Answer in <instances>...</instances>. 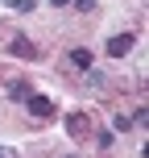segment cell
<instances>
[{
    "mask_svg": "<svg viewBox=\"0 0 149 158\" xmlns=\"http://www.w3.org/2000/svg\"><path fill=\"white\" fill-rule=\"evenodd\" d=\"M133 46H137V38H133V33H116V38L108 42V54H112V58H124Z\"/></svg>",
    "mask_w": 149,
    "mask_h": 158,
    "instance_id": "6da1fadb",
    "label": "cell"
},
{
    "mask_svg": "<svg viewBox=\"0 0 149 158\" xmlns=\"http://www.w3.org/2000/svg\"><path fill=\"white\" fill-rule=\"evenodd\" d=\"M25 104H29V112H33V117H41V121L54 117V100H50V96H29Z\"/></svg>",
    "mask_w": 149,
    "mask_h": 158,
    "instance_id": "7a4b0ae2",
    "label": "cell"
},
{
    "mask_svg": "<svg viewBox=\"0 0 149 158\" xmlns=\"http://www.w3.org/2000/svg\"><path fill=\"white\" fill-rule=\"evenodd\" d=\"M29 79H13V83H8V100H29Z\"/></svg>",
    "mask_w": 149,
    "mask_h": 158,
    "instance_id": "3957f363",
    "label": "cell"
},
{
    "mask_svg": "<svg viewBox=\"0 0 149 158\" xmlns=\"http://www.w3.org/2000/svg\"><path fill=\"white\" fill-rule=\"evenodd\" d=\"M8 50H13V54H21V58H37V50H33L29 38H13V46H8Z\"/></svg>",
    "mask_w": 149,
    "mask_h": 158,
    "instance_id": "277c9868",
    "label": "cell"
},
{
    "mask_svg": "<svg viewBox=\"0 0 149 158\" xmlns=\"http://www.w3.org/2000/svg\"><path fill=\"white\" fill-rule=\"evenodd\" d=\"M87 129H91L87 117H71V121H66V133H71V137H87Z\"/></svg>",
    "mask_w": 149,
    "mask_h": 158,
    "instance_id": "5b68a950",
    "label": "cell"
},
{
    "mask_svg": "<svg viewBox=\"0 0 149 158\" xmlns=\"http://www.w3.org/2000/svg\"><path fill=\"white\" fill-rule=\"evenodd\" d=\"M71 63H75V67H83V71H87V67H91V54H87V50H71Z\"/></svg>",
    "mask_w": 149,
    "mask_h": 158,
    "instance_id": "8992f818",
    "label": "cell"
},
{
    "mask_svg": "<svg viewBox=\"0 0 149 158\" xmlns=\"http://www.w3.org/2000/svg\"><path fill=\"white\" fill-rule=\"evenodd\" d=\"M33 4H37V0H13V8H17V13H33Z\"/></svg>",
    "mask_w": 149,
    "mask_h": 158,
    "instance_id": "52a82bcc",
    "label": "cell"
},
{
    "mask_svg": "<svg viewBox=\"0 0 149 158\" xmlns=\"http://www.w3.org/2000/svg\"><path fill=\"white\" fill-rule=\"evenodd\" d=\"M71 4L79 8V13H91V8H95V0H71Z\"/></svg>",
    "mask_w": 149,
    "mask_h": 158,
    "instance_id": "ba28073f",
    "label": "cell"
},
{
    "mask_svg": "<svg viewBox=\"0 0 149 158\" xmlns=\"http://www.w3.org/2000/svg\"><path fill=\"white\" fill-rule=\"evenodd\" d=\"M0 158H17V154H13V150H0Z\"/></svg>",
    "mask_w": 149,
    "mask_h": 158,
    "instance_id": "9c48e42d",
    "label": "cell"
},
{
    "mask_svg": "<svg viewBox=\"0 0 149 158\" xmlns=\"http://www.w3.org/2000/svg\"><path fill=\"white\" fill-rule=\"evenodd\" d=\"M50 4H58V8H62V4H71V0H50Z\"/></svg>",
    "mask_w": 149,
    "mask_h": 158,
    "instance_id": "30bf717a",
    "label": "cell"
}]
</instances>
